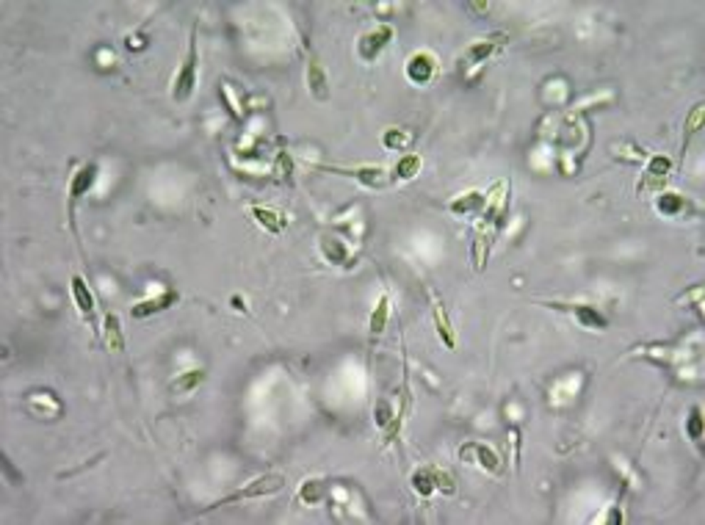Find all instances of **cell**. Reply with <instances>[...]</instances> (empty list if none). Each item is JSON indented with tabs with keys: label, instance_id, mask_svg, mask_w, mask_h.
I'll return each instance as SVG.
<instances>
[{
	"label": "cell",
	"instance_id": "6da1fadb",
	"mask_svg": "<svg viewBox=\"0 0 705 525\" xmlns=\"http://www.w3.org/2000/svg\"><path fill=\"white\" fill-rule=\"evenodd\" d=\"M285 487V475L279 473H266V475H257L252 478L249 484H244L241 489H235V492H230L227 498L216 500L210 509H216V506H230V503H238V500H254V498H266V495H274Z\"/></svg>",
	"mask_w": 705,
	"mask_h": 525
},
{
	"label": "cell",
	"instance_id": "7a4b0ae2",
	"mask_svg": "<svg viewBox=\"0 0 705 525\" xmlns=\"http://www.w3.org/2000/svg\"><path fill=\"white\" fill-rule=\"evenodd\" d=\"M197 67H200V53H197V39H191L188 55H185V61H183V67L177 72L175 89H172V97L177 102H185L194 94V89H197Z\"/></svg>",
	"mask_w": 705,
	"mask_h": 525
},
{
	"label": "cell",
	"instance_id": "3957f363",
	"mask_svg": "<svg viewBox=\"0 0 705 525\" xmlns=\"http://www.w3.org/2000/svg\"><path fill=\"white\" fill-rule=\"evenodd\" d=\"M459 459L473 465V467H479L484 473H504V459L484 443H465L459 448Z\"/></svg>",
	"mask_w": 705,
	"mask_h": 525
},
{
	"label": "cell",
	"instance_id": "277c9868",
	"mask_svg": "<svg viewBox=\"0 0 705 525\" xmlns=\"http://www.w3.org/2000/svg\"><path fill=\"white\" fill-rule=\"evenodd\" d=\"M97 175H100V169H97V163H86V166H80L77 169L75 175H72V180H70V194H67V213H70V224H72V229H75V205L89 191H92V185H95V180H97Z\"/></svg>",
	"mask_w": 705,
	"mask_h": 525
},
{
	"label": "cell",
	"instance_id": "5b68a950",
	"mask_svg": "<svg viewBox=\"0 0 705 525\" xmlns=\"http://www.w3.org/2000/svg\"><path fill=\"white\" fill-rule=\"evenodd\" d=\"M669 172H672V161L667 155H653L647 161V169H645V175L639 180V185H636V194H642V197L645 194H658L664 188Z\"/></svg>",
	"mask_w": 705,
	"mask_h": 525
},
{
	"label": "cell",
	"instance_id": "8992f818",
	"mask_svg": "<svg viewBox=\"0 0 705 525\" xmlns=\"http://www.w3.org/2000/svg\"><path fill=\"white\" fill-rule=\"evenodd\" d=\"M316 169L335 172V175H343V177H354L365 188H384L390 183V177H387V172L382 166H354V169H346V166H316Z\"/></svg>",
	"mask_w": 705,
	"mask_h": 525
},
{
	"label": "cell",
	"instance_id": "52a82bcc",
	"mask_svg": "<svg viewBox=\"0 0 705 525\" xmlns=\"http://www.w3.org/2000/svg\"><path fill=\"white\" fill-rule=\"evenodd\" d=\"M551 307L554 310H561V313H570L581 326H586V329H608V318H606L603 313L595 307V304H564V301H551Z\"/></svg>",
	"mask_w": 705,
	"mask_h": 525
},
{
	"label": "cell",
	"instance_id": "ba28073f",
	"mask_svg": "<svg viewBox=\"0 0 705 525\" xmlns=\"http://www.w3.org/2000/svg\"><path fill=\"white\" fill-rule=\"evenodd\" d=\"M390 39H393V28L390 26H377L374 31L362 33V36H360V45H357L360 58H362V61H374L379 53L390 45Z\"/></svg>",
	"mask_w": 705,
	"mask_h": 525
},
{
	"label": "cell",
	"instance_id": "9c48e42d",
	"mask_svg": "<svg viewBox=\"0 0 705 525\" xmlns=\"http://www.w3.org/2000/svg\"><path fill=\"white\" fill-rule=\"evenodd\" d=\"M26 406H28V412H31V415L45 418V421L58 418V415H61V409H64V404L55 399L50 390H33V393H28Z\"/></svg>",
	"mask_w": 705,
	"mask_h": 525
},
{
	"label": "cell",
	"instance_id": "30bf717a",
	"mask_svg": "<svg viewBox=\"0 0 705 525\" xmlns=\"http://www.w3.org/2000/svg\"><path fill=\"white\" fill-rule=\"evenodd\" d=\"M434 72H437V58H434L431 53L421 50V53H412V55L407 58V77H409L412 83L426 86L429 80L434 77Z\"/></svg>",
	"mask_w": 705,
	"mask_h": 525
},
{
	"label": "cell",
	"instance_id": "8fae6325",
	"mask_svg": "<svg viewBox=\"0 0 705 525\" xmlns=\"http://www.w3.org/2000/svg\"><path fill=\"white\" fill-rule=\"evenodd\" d=\"M72 299H75V307H77V313H80V318L95 326V293L89 291L86 279L77 274L72 276Z\"/></svg>",
	"mask_w": 705,
	"mask_h": 525
},
{
	"label": "cell",
	"instance_id": "7c38bea8",
	"mask_svg": "<svg viewBox=\"0 0 705 525\" xmlns=\"http://www.w3.org/2000/svg\"><path fill=\"white\" fill-rule=\"evenodd\" d=\"M175 301H177L175 291H163V293L155 296V299H144V301H139V304H133V307H130V315H133V318H147V315H155V313L172 307Z\"/></svg>",
	"mask_w": 705,
	"mask_h": 525
},
{
	"label": "cell",
	"instance_id": "4fadbf2b",
	"mask_svg": "<svg viewBox=\"0 0 705 525\" xmlns=\"http://www.w3.org/2000/svg\"><path fill=\"white\" fill-rule=\"evenodd\" d=\"M429 299H431V315H434L437 335H440V340H443L448 349H453V346H456V340H453V329H451L448 315H446V307H443V301L434 296V291H429Z\"/></svg>",
	"mask_w": 705,
	"mask_h": 525
},
{
	"label": "cell",
	"instance_id": "5bb4252c",
	"mask_svg": "<svg viewBox=\"0 0 705 525\" xmlns=\"http://www.w3.org/2000/svg\"><path fill=\"white\" fill-rule=\"evenodd\" d=\"M329 489H332L329 481H324V478H310V481H304L302 487H299V500L307 503V506L324 503V500H329Z\"/></svg>",
	"mask_w": 705,
	"mask_h": 525
},
{
	"label": "cell",
	"instance_id": "9a60e30c",
	"mask_svg": "<svg viewBox=\"0 0 705 525\" xmlns=\"http://www.w3.org/2000/svg\"><path fill=\"white\" fill-rule=\"evenodd\" d=\"M448 210L456 213V216H470V213H481L484 210V194L481 191H468V194H459L456 200H451Z\"/></svg>",
	"mask_w": 705,
	"mask_h": 525
},
{
	"label": "cell",
	"instance_id": "2e32d148",
	"mask_svg": "<svg viewBox=\"0 0 705 525\" xmlns=\"http://www.w3.org/2000/svg\"><path fill=\"white\" fill-rule=\"evenodd\" d=\"M307 86H310V92H313L316 100H327L329 97L327 75H324V70L318 67V61H310V64H307Z\"/></svg>",
	"mask_w": 705,
	"mask_h": 525
},
{
	"label": "cell",
	"instance_id": "e0dca14e",
	"mask_svg": "<svg viewBox=\"0 0 705 525\" xmlns=\"http://www.w3.org/2000/svg\"><path fill=\"white\" fill-rule=\"evenodd\" d=\"M102 340L108 351H122L125 349V335H122V324L117 315H105V324H102Z\"/></svg>",
	"mask_w": 705,
	"mask_h": 525
},
{
	"label": "cell",
	"instance_id": "ac0fdd59",
	"mask_svg": "<svg viewBox=\"0 0 705 525\" xmlns=\"http://www.w3.org/2000/svg\"><path fill=\"white\" fill-rule=\"evenodd\" d=\"M421 166H424V161H421V155H415V152H409V155H404L396 161V166H393V180H412V177L421 172Z\"/></svg>",
	"mask_w": 705,
	"mask_h": 525
},
{
	"label": "cell",
	"instance_id": "d6986e66",
	"mask_svg": "<svg viewBox=\"0 0 705 525\" xmlns=\"http://www.w3.org/2000/svg\"><path fill=\"white\" fill-rule=\"evenodd\" d=\"M321 251H324V257H327L329 263H335V266H349V249L343 247V241H338V238H324V241H321Z\"/></svg>",
	"mask_w": 705,
	"mask_h": 525
},
{
	"label": "cell",
	"instance_id": "ffe728a7",
	"mask_svg": "<svg viewBox=\"0 0 705 525\" xmlns=\"http://www.w3.org/2000/svg\"><path fill=\"white\" fill-rule=\"evenodd\" d=\"M686 205H689V202L683 200L680 194H672V191H667V194H658V200H655V207H658V213H664V216H680V213L686 210Z\"/></svg>",
	"mask_w": 705,
	"mask_h": 525
},
{
	"label": "cell",
	"instance_id": "44dd1931",
	"mask_svg": "<svg viewBox=\"0 0 705 525\" xmlns=\"http://www.w3.org/2000/svg\"><path fill=\"white\" fill-rule=\"evenodd\" d=\"M409 481H412V489H415L421 498H429V495L437 492V489H434V467H421V470H415Z\"/></svg>",
	"mask_w": 705,
	"mask_h": 525
},
{
	"label": "cell",
	"instance_id": "7402d4cb",
	"mask_svg": "<svg viewBox=\"0 0 705 525\" xmlns=\"http://www.w3.org/2000/svg\"><path fill=\"white\" fill-rule=\"evenodd\" d=\"M387 315H390V299H387V296H382L379 304L374 307V313H371V321H368L371 337H379V335L384 332V326H387Z\"/></svg>",
	"mask_w": 705,
	"mask_h": 525
},
{
	"label": "cell",
	"instance_id": "603a6c76",
	"mask_svg": "<svg viewBox=\"0 0 705 525\" xmlns=\"http://www.w3.org/2000/svg\"><path fill=\"white\" fill-rule=\"evenodd\" d=\"M412 133L409 130H404V127H390V130H384V136H382V144L387 147V150H407L409 144H412Z\"/></svg>",
	"mask_w": 705,
	"mask_h": 525
},
{
	"label": "cell",
	"instance_id": "cb8c5ba5",
	"mask_svg": "<svg viewBox=\"0 0 705 525\" xmlns=\"http://www.w3.org/2000/svg\"><path fill=\"white\" fill-rule=\"evenodd\" d=\"M252 219L260 227H263V229L274 232V235H277V232H282V227H285V222L279 219L274 210H269V207H252Z\"/></svg>",
	"mask_w": 705,
	"mask_h": 525
},
{
	"label": "cell",
	"instance_id": "d4e9b609",
	"mask_svg": "<svg viewBox=\"0 0 705 525\" xmlns=\"http://www.w3.org/2000/svg\"><path fill=\"white\" fill-rule=\"evenodd\" d=\"M703 114H705L703 102H697V105L689 111V117H686V136H683V152L689 150V141L694 139V133H697L700 125H703Z\"/></svg>",
	"mask_w": 705,
	"mask_h": 525
},
{
	"label": "cell",
	"instance_id": "484cf974",
	"mask_svg": "<svg viewBox=\"0 0 705 525\" xmlns=\"http://www.w3.org/2000/svg\"><path fill=\"white\" fill-rule=\"evenodd\" d=\"M202 379H205V371H200V368L185 371V374L177 376L175 381H172V390H175V393H191L194 387H200Z\"/></svg>",
	"mask_w": 705,
	"mask_h": 525
},
{
	"label": "cell",
	"instance_id": "4316f807",
	"mask_svg": "<svg viewBox=\"0 0 705 525\" xmlns=\"http://www.w3.org/2000/svg\"><path fill=\"white\" fill-rule=\"evenodd\" d=\"M495 50H498V45H495L493 39L476 42V45H470V50H468V61H470V64H484Z\"/></svg>",
	"mask_w": 705,
	"mask_h": 525
},
{
	"label": "cell",
	"instance_id": "83f0119b",
	"mask_svg": "<svg viewBox=\"0 0 705 525\" xmlns=\"http://www.w3.org/2000/svg\"><path fill=\"white\" fill-rule=\"evenodd\" d=\"M686 434H689V440H694V443L703 440V412H700V406H691L689 423H686Z\"/></svg>",
	"mask_w": 705,
	"mask_h": 525
},
{
	"label": "cell",
	"instance_id": "f1b7e54d",
	"mask_svg": "<svg viewBox=\"0 0 705 525\" xmlns=\"http://www.w3.org/2000/svg\"><path fill=\"white\" fill-rule=\"evenodd\" d=\"M434 489L443 492V495H453V492H456V484H453V478L446 473V470L434 467Z\"/></svg>",
	"mask_w": 705,
	"mask_h": 525
},
{
	"label": "cell",
	"instance_id": "f546056e",
	"mask_svg": "<svg viewBox=\"0 0 705 525\" xmlns=\"http://www.w3.org/2000/svg\"><path fill=\"white\" fill-rule=\"evenodd\" d=\"M680 301H691V307L700 313V307H703V288H700V285H697V288H691L689 293H683V296H680Z\"/></svg>",
	"mask_w": 705,
	"mask_h": 525
},
{
	"label": "cell",
	"instance_id": "4dcf8cb0",
	"mask_svg": "<svg viewBox=\"0 0 705 525\" xmlns=\"http://www.w3.org/2000/svg\"><path fill=\"white\" fill-rule=\"evenodd\" d=\"M232 304H235V310H244V301L238 299V296H232Z\"/></svg>",
	"mask_w": 705,
	"mask_h": 525
}]
</instances>
